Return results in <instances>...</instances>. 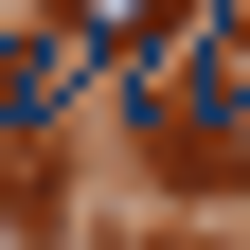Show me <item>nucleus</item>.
Wrapping results in <instances>:
<instances>
[{
	"mask_svg": "<svg viewBox=\"0 0 250 250\" xmlns=\"http://www.w3.org/2000/svg\"><path fill=\"white\" fill-rule=\"evenodd\" d=\"M161 107L197 125V143H250V54H197V72H161Z\"/></svg>",
	"mask_w": 250,
	"mask_h": 250,
	"instance_id": "1",
	"label": "nucleus"
},
{
	"mask_svg": "<svg viewBox=\"0 0 250 250\" xmlns=\"http://www.w3.org/2000/svg\"><path fill=\"white\" fill-rule=\"evenodd\" d=\"M54 89H72V36H0V125H36Z\"/></svg>",
	"mask_w": 250,
	"mask_h": 250,
	"instance_id": "3",
	"label": "nucleus"
},
{
	"mask_svg": "<svg viewBox=\"0 0 250 250\" xmlns=\"http://www.w3.org/2000/svg\"><path fill=\"white\" fill-rule=\"evenodd\" d=\"M161 18H179V0H54L72 54H161Z\"/></svg>",
	"mask_w": 250,
	"mask_h": 250,
	"instance_id": "2",
	"label": "nucleus"
}]
</instances>
